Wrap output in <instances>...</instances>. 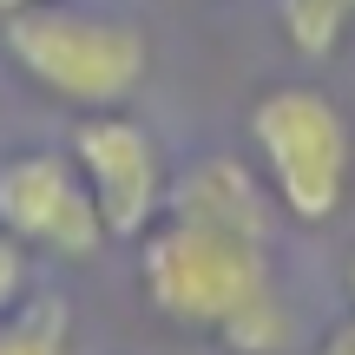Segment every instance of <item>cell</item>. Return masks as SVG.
<instances>
[{"label": "cell", "mask_w": 355, "mask_h": 355, "mask_svg": "<svg viewBox=\"0 0 355 355\" xmlns=\"http://www.w3.org/2000/svg\"><path fill=\"white\" fill-rule=\"evenodd\" d=\"M0 40H7V60L40 92L79 105V112H112L119 99L139 92L145 66H152L145 26L119 20V13L66 7V0H33V7L7 13Z\"/></svg>", "instance_id": "1"}, {"label": "cell", "mask_w": 355, "mask_h": 355, "mask_svg": "<svg viewBox=\"0 0 355 355\" xmlns=\"http://www.w3.org/2000/svg\"><path fill=\"white\" fill-rule=\"evenodd\" d=\"M139 283L158 316L184 322V329H211V336H224L230 322H243V309L277 296L270 243L224 224H198V217H165L158 230H145Z\"/></svg>", "instance_id": "2"}, {"label": "cell", "mask_w": 355, "mask_h": 355, "mask_svg": "<svg viewBox=\"0 0 355 355\" xmlns=\"http://www.w3.org/2000/svg\"><path fill=\"white\" fill-rule=\"evenodd\" d=\"M250 139L263 158L270 198L303 224L343 211L349 198V171H355V132L343 119V105L316 86H270L250 105Z\"/></svg>", "instance_id": "3"}, {"label": "cell", "mask_w": 355, "mask_h": 355, "mask_svg": "<svg viewBox=\"0 0 355 355\" xmlns=\"http://www.w3.org/2000/svg\"><path fill=\"white\" fill-rule=\"evenodd\" d=\"M0 230L46 257H92L105 243L86 178L60 152H20L0 165Z\"/></svg>", "instance_id": "4"}, {"label": "cell", "mask_w": 355, "mask_h": 355, "mask_svg": "<svg viewBox=\"0 0 355 355\" xmlns=\"http://www.w3.org/2000/svg\"><path fill=\"white\" fill-rule=\"evenodd\" d=\"M73 165L92 191L105 237H145L152 217L165 211V165L145 125H132L125 112H86L73 132Z\"/></svg>", "instance_id": "5"}, {"label": "cell", "mask_w": 355, "mask_h": 355, "mask_svg": "<svg viewBox=\"0 0 355 355\" xmlns=\"http://www.w3.org/2000/svg\"><path fill=\"white\" fill-rule=\"evenodd\" d=\"M165 217H198V224H224V230H243V237L270 243L277 204H270V191L257 184L237 158H198V165L165 191Z\"/></svg>", "instance_id": "6"}, {"label": "cell", "mask_w": 355, "mask_h": 355, "mask_svg": "<svg viewBox=\"0 0 355 355\" xmlns=\"http://www.w3.org/2000/svg\"><path fill=\"white\" fill-rule=\"evenodd\" d=\"M277 20H283V33H290L296 53L322 60V53H336V46L349 40L355 0H277Z\"/></svg>", "instance_id": "7"}, {"label": "cell", "mask_w": 355, "mask_h": 355, "mask_svg": "<svg viewBox=\"0 0 355 355\" xmlns=\"http://www.w3.org/2000/svg\"><path fill=\"white\" fill-rule=\"evenodd\" d=\"M0 355H66V303L33 296L0 316Z\"/></svg>", "instance_id": "8"}, {"label": "cell", "mask_w": 355, "mask_h": 355, "mask_svg": "<svg viewBox=\"0 0 355 355\" xmlns=\"http://www.w3.org/2000/svg\"><path fill=\"white\" fill-rule=\"evenodd\" d=\"M13 303H26V250L0 230V316H7Z\"/></svg>", "instance_id": "9"}, {"label": "cell", "mask_w": 355, "mask_h": 355, "mask_svg": "<svg viewBox=\"0 0 355 355\" xmlns=\"http://www.w3.org/2000/svg\"><path fill=\"white\" fill-rule=\"evenodd\" d=\"M322 355H355V322H343V329H329V343H322Z\"/></svg>", "instance_id": "10"}, {"label": "cell", "mask_w": 355, "mask_h": 355, "mask_svg": "<svg viewBox=\"0 0 355 355\" xmlns=\"http://www.w3.org/2000/svg\"><path fill=\"white\" fill-rule=\"evenodd\" d=\"M20 7H33V0H0V20H7V13H20Z\"/></svg>", "instance_id": "11"}, {"label": "cell", "mask_w": 355, "mask_h": 355, "mask_svg": "<svg viewBox=\"0 0 355 355\" xmlns=\"http://www.w3.org/2000/svg\"><path fill=\"white\" fill-rule=\"evenodd\" d=\"M349 296H355V257H349Z\"/></svg>", "instance_id": "12"}]
</instances>
